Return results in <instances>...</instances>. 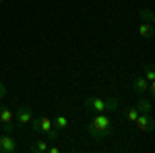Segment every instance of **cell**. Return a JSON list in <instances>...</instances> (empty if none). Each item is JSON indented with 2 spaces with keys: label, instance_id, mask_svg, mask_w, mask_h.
Segmentation results:
<instances>
[{
  "label": "cell",
  "instance_id": "obj_1",
  "mask_svg": "<svg viewBox=\"0 0 155 153\" xmlns=\"http://www.w3.org/2000/svg\"><path fill=\"white\" fill-rule=\"evenodd\" d=\"M112 130H114V126H112V120L106 112H97V116H93V120L87 124V132L97 141L107 139L112 135Z\"/></svg>",
  "mask_w": 155,
  "mask_h": 153
},
{
  "label": "cell",
  "instance_id": "obj_2",
  "mask_svg": "<svg viewBox=\"0 0 155 153\" xmlns=\"http://www.w3.org/2000/svg\"><path fill=\"white\" fill-rule=\"evenodd\" d=\"M120 108V99L116 97H87L85 99V110L93 112H116Z\"/></svg>",
  "mask_w": 155,
  "mask_h": 153
},
{
  "label": "cell",
  "instance_id": "obj_3",
  "mask_svg": "<svg viewBox=\"0 0 155 153\" xmlns=\"http://www.w3.org/2000/svg\"><path fill=\"white\" fill-rule=\"evenodd\" d=\"M29 126L31 130L35 132V135H46L50 128H52V120L48 116H39V118H31V122H29Z\"/></svg>",
  "mask_w": 155,
  "mask_h": 153
},
{
  "label": "cell",
  "instance_id": "obj_4",
  "mask_svg": "<svg viewBox=\"0 0 155 153\" xmlns=\"http://www.w3.org/2000/svg\"><path fill=\"white\" fill-rule=\"evenodd\" d=\"M15 114H12L8 108H2L0 106V124H2V130L4 132H8V135H12V130H15Z\"/></svg>",
  "mask_w": 155,
  "mask_h": 153
},
{
  "label": "cell",
  "instance_id": "obj_5",
  "mask_svg": "<svg viewBox=\"0 0 155 153\" xmlns=\"http://www.w3.org/2000/svg\"><path fill=\"white\" fill-rule=\"evenodd\" d=\"M134 124H137V128L141 132H151L155 128V120L151 114H139L137 120H134Z\"/></svg>",
  "mask_w": 155,
  "mask_h": 153
},
{
  "label": "cell",
  "instance_id": "obj_6",
  "mask_svg": "<svg viewBox=\"0 0 155 153\" xmlns=\"http://www.w3.org/2000/svg\"><path fill=\"white\" fill-rule=\"evenodd\" d=\"M31 118H33L31 108H27V106H19L17 108V112H15V122H17L19 126H27V124L31 122Z\"/></svg>",
  "mask_w": 155,
  "mask_h": 153
},
{
  "label": "cell",
  "instance_id": "obj_7",
  "mask_svg": "<svg viewBox=\"0 0 155 153\" xmlns=\"http://www.w3.org/2000/svg\"><path fill=\"white\" fill-rule=\"evenodd\" d=\"M17 151V143L8 132H4L0 137V153H15Z\"/></svg>",
  "mask_w": 155,
  "mask_h": 153
},
{
  "label": "cell",
  "instance_id": "obj_8",
  "mask_svg": "<svg viewBox=\"0 0 155 153\" xmlns=\"http://www.w3.org/2000/svg\"><path fill=\"white\" fill-rule=\"evenodd\" d=\"M132 89H134V93L145 95V93H147V89H149V81H147L145 77H134V81H132Z\"/></svg>",
  "mask_w": 155,
  "mask_h": 153
},
{
  "label": "cell",
  "instance_id": "obj_9",
  "mask_svg": "<svg viewBox=\"0 0 155 153\" xmlns=\"http://www.w3.org/2000/svg\"><path fill=\"white\" fill-rule=\"evenodd\" d=\"M137 110H139V114H151V112H153V104H151V99H147L145 95H139Z\"/></svg>",
  "mask_w": 155,
  "mask_h": 153
},
{
  "label": "cell",
  "instance_id": "obj_10",
  "mask_svg": "<svg viewBox=\"0 0 155 153\" xmlns=\"http://www.w3.org/2000/svg\"><path fill=\"white\" fill-rule=\"evenodd\" d=\"M139 35L145 37V39H151V37L155 35V27H153V23H141V27H139Z\"/></svg>",
  "mask_w": 155,
  "mask_h": 153
},
{
  "label": "cell",
  "instance_id": "obj_11",
  "mask_svg": "<svg viewBox=\"0 0 155 153\" xmlns=\"http://www.w3.org/2000/svg\"><path fill=\"white\" fill-rule=\"evenodd\" d=\"M29 151L31 153H46L48 151V143H46V139H37V141L29 147Z\"/></svg>",
  "mask_w": 155,
  "mask_h": 153
},
{
  "label": "cell",
  "instance_id": "obj_12",
  "mask_svg": "<svg viewBox=\"0 0 155 153\" xmlns=\"http://www.w3.org/2000/svg\"><path fill=\"white\" fill-rule=\"evenodd\" d=\"M52 124H54V126H56L58 130H66V128H68V124H71V122H68V116H64V114H60V116L56 118V120H52Z\"/></svg>",
  "mask_w": 155,
  "mask_h": 153
},
{
  "label": "cell",
  "instance_id": "obj_13",
  "mask_svg": "<svg viewBox=\"0 0 155 153\" xmlns=\"http://www.w3.org/2000/svg\"><path fill=\"white\" fill-rule=\"evenodd\" d=\"M139 17H141L143 23H155V17L149 8H141V11H139Z\"/></svg>",
  "mask_w": 155,
  "mask_h": 153
},
{
  "label": "cell",
  "instance_id": "obj_14",
  "mask_svg": "<svg viewBox=\"0 0 155 153\" xmlns=\"http://www.w3.org/2000/svg\"><path fill=\"white\" fill-rule=\"evenodd\" d=\"M124 116H126V120H128V122H134V120H137V116H139V110H137V108H128V110L124 112Z\"/></svg>",
  "mask_w": 155,
  "mask_h": 153
},
{
  "label": "cell",
  "instance_id": "obj_15",
  "mask_svg": "<svg viewBox=\"0 0 155 153\" xmlns=\"http://www.w3.org/2000/svg\"><path fill=\"white\" fill-rule=\"evenodd\" d=\"M46 135H48V139H50V141H56V139H58V137H60V130L56 128L54 124H52V128H50L48 132H46Z\"/></svg>",
  "mask_w": 155,
  "mask_h": 153
},
{
  "label": "cell",
  "instance_id": "obj_16",
  "mask_svg": "<svg viewBox=\"0 0 155 153\" xmlns=\"http://www.w3.org/2000/svg\"><path fill=\"white\" fill-rule=\"evenodd\" d=\"M145 79H147L149 83H153V79H155V71H153V66H151V64L145 68Z\"/></svg>",
  "mask_w": 155,
  "mask_h": 153
},
{
  "label": "cell",
  "instance_id": "obj_17",
  "mask_svg": "<svg viewBox=\"0 0 155 153\" xmlns=\"http://www.w3.org/2000/svg\"><path fill=\"white\" fill-rule=\"evenodd\" d=\"M6 97V87H4V83L0 81V99H4Z\"/></svg>",
  "mask_w": 155,
  "mask_h": 153
},
{
  "label": "cell",
  "instance_id": "obj_18",
  "mask_svg": "<svg viewBox=\"0 0 155 153\" xmlns=\"http://www.w3.org/2000/svg\"><path fill=\"white\" fill-rule=\"evenodd\" d=\"M58 151H60L58 145H52V147H48V153H58Z\"/></svg>",
  "mask_w": 155,
  "mask_h": 153
},
{
  "label": "cell",
  "instance_id": "obj_19",
  "mask_svg": "<svg viewBox=\"0 0 155 153\" xmlns=\"http://www.w3.org/2000/svg\"><path fill=\"white\" fill-rule=\"evenodd\" d=\"M2 2H4V0H0V4H2Z\"/></svg>",
  "mask_w": 155,
  "mask_h": 153
}]
</instances>
